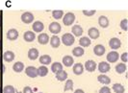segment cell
I'll list each match as a JSON object with an SVG mask.
<instances>
[{"mask_svg":"<svg viewBox=\"0 0 128 93\" xmlns=\"http://www.w3.org/2000/svg\"><path fill=\"white\" fill-rule=\"evenodd\" d=\"M74 37H73V35H71L70 33H66V34H64V36L62 37V41H63V43L66 45V46H70L72 44L74 43Z\"/></svg>","mask_w":128,"mask_h":93,"instance_id":"1","label":"cell"},{"mask_svg":"<svg viewBox=\"0 0 128 93\" xmlns=\"http://www.w3.org/2000/svg\"><path fill=\"white\" fill-rule=\"evenodd\" d=\"M75 20V15L72 12H68L63 18V22L66 26H70Z\"/></svg>","mask_w":128,"mask_h":93,"instance_id":"2","label":"cell"},{"mask_svg":"<svg viewBox=\"0 0 128 93\" xmlns=\"http://www.w3.org/2000/svg\"><path fill=\"white\" fill-rule=\"evenodd\" d=\"M21 20H22V22H24L26 24L32 23L33 21H34V15H33L32 12H24V13H22V15H21Z\"/></svg>","mask_w":128,"mask_h":93,"instance_id":"3","label":"cell"},{"mask_svg":"<svg viewBox=\"0 0 128 93\" xmlns=\"http://www.w3.org/2000/svg\"><path fill=\"white\" fill-rule=\"evenodd\" d=\"M109 45L112 49L116 50L122 46V41H120L118 38H116V37H113V38H111V39H110Z\"/></svg>","mask_w":128,"mask_h":93,"instance_id":"4","label":"cell"},{"mask_svg":"<svg viewBox=\"0 0 128 93\" xmlns=\"http://www.w3.org/2000/svg\"><path fill=\"white\" fill-rule=\"evenodd\" d=\"M25 73L27 76H29L30 78H36L38 75V69L34 66H28L25 69Z\"/></svg>","mask_w":128,"mask_h":93,"instance_id":"5","label":"cell"},{"mask_svg":"<svg viewBox=\"0 0 128 93\" xmlns=\"http://www.w3.org/2000/svg\"><path fill=\"white\" fill-rule=\"evenodd\" d=\"M118 59H120V55L116 51H112V52H110L109 54L107 55V61L109 62H112V63L118 62Z\"/></svg>","mask_w":128,"mask_h":93,"instance_id":"6","label":"cell"},{"mask_svg":"<svg viewBox=\"0 0 128 93\" xmlns=\"http://www.w3.org/2000/svg\"><path fill=\"white\" fill-rule=\"evenodd\" d=\"M7 37L10 40H16L18 37V32L16 29H10L7 33Z\"/></svg>","mask_w":128,"mask_h":93,"instance_id":"7","label":"cell"},{"mask_svg":"<svg viewBox=\"0 0 128 93\" xmlns=\"http://www.w3.org/2000/svg\"><path fill=\"white\" fill-rule=\"evenodd\" d=\"M105 47L101 45V44H98V45H96L94 46V54H96V56H102L105 54Z\"/></svg>","mask_w":128,"mask_h":93,"instance_id":"8","label":"cell"},{"mask_svg":"<svg viewBox=\"0 0 128 93\" xmlns=\"http://www.w3.org/2000/svg\"><path fill=\"white\" fill-rule=\"evenodd\" d=\"M49 31L53 33V34H58L61 31V25L59 24L58 22H52L51 24L49 25Z\"/></svg>","mask_w":128,"mask_h":93,"instance_id":"9","label":"cell"},{"mask_svg":"<svg viewBox=\"0 0 128 93\" xmlns=\"http://www.w3.org/2000/svg\"><path fill=\"white\" fill-rule=\"evenodd\" d=\"M98 70L101 72V73H107L110 70V64L108 62H101L99 64H98Z\"/></svg>","mask_w":128,"mask_h":93,"instance_id":"10","label":"cell"},{"mask_svg":"<svg viewBox=\"0 0 128 93\" xmlns=\"http://www.w3.org/2000/svg\"><path fill=\"white\" fill-rule=\"evenodd\" d=\"M88 35H89V37L90 38H92V39H96L97 37H99V35H100V33L99 31L94 28V27H92V28H90L89 29V31H88Z\"/></svg>","mask_w":128,"mask_h":93,"instance_id":"11","label":"cell"},{"mask_svg":"<svg viewBox=\"0 0 128 93\" xmlns=\"http://www.w3.org/2000/svg\"><path fill=\"white\" fill-rule=\"evenodd\" d=\"M85 68L89 72H94L96 68V63L94 61H88L85 63Z\"/></svg>","mask_w":128,"mask_h":93,"instance_id":"12","label":"cell"},{"mask_svg":"<svg viewBox=\"0 0 128 93\" xmlns=\"http://www.w3.org/2000/svg\"><path fill=\"white\" fill-rule=\"evenodd\" d=\"M44 28V25L42 22H40V21H36L33 24V30H34V32H36V33L42 32Z\"/></svg>","mask_w":128,"mask_h":93,"instance_id":"13","label":"cell"},{"mask_svg":"<svg viewBox=\"0 0 128 93\" xmlns=\"http://www.w3.org/2000/svg\"><path fill=\"white\" fill-rule=\"evenodd\" d=\"M24 39H25V41L27 42H32L33 40L35 39V37H36V35H35V33L34 32H31V31H27L24 33Z\"/></svg>","mask_w":128,"mask_h":93,"instance_id":"14","label":"cell"},{"mask_svg":"<svg viewBox=\"0 0 128 93\" xmlns=\"http://www.w3.org/2000/svg\"><path fill=\"white\" fill-rule=\"evenodd\" d=\"M49 39H50V38H49V37H48V35H47V34H45V33L40 34V36L38 37V43H40V44H46V43H48Z\"/></svg>","mask_w":128,"mask_h":93,"instance_id":"15","label":"cell"},{"mask_svg":"<svg viewBox=\"0 0 128 93\" xmlns=\"http://www.w3.org/2000/svg\"><path fill=\"white\" fill-rule=\"evenodd\" d=\"M28 58L30 59V60H37L38 58V49H36V48H31V49L28 51Z\"/></svg>","mask_w":128,"mask_h":93,"instance_id":"16","label":"cell"},{"mask_svg":"<svg viewBox=\"0 0 128 93\" xmlns=\"http://www.w3.org/2000/svg\"><path fill=\"white\" fill-rule=\"evenodd\" d=\"M72 71H73V73L75 75H81L83 74L84 72V66L81 64V63H76V64H74V66H73V69H72Z\"/></svg>","mask_w":128,"mask_h":93,"instance_id":"17","label":"cell"},{"mask_svg":"<svg viewBox=\"0 0 128 93\" xmlns=\"http://www.w3.org/2000/svg\"><path fill=\"white\" fill-rule=\"evenodd\" d=\"M98 23L102 28H107L109 26V19L107 18L105 15H101L98 18Z\"/></svg>","mask_w":128,"mask_h":93,"instance_id":"18","label":"cell"},{"mask_svg":"<svg viewBox=\"0 0 128 93\" xmlns=\"http://www.w3.org/2000/svg\"><path fill=\"white\" fill-rule=\"evenodd\" d=\"M71 31H72L73 35H74L75 37H80V36L83 34V29H82V27H81L80 25H74V26L72 27Z\"/></svg>","mask_w":128,"mask_h":93,"instance_id":"19","label":"cell"},{"mask_svg":"<svg viewBox=\"0 0 128 93\" xmlns=\"http://www.w3.org/2000/svg\"><path fill=\"white\" fill-rule=\"evenodd\" d=\"M3 58H4L5 62H13L14 59V52H12V51H6L4 53V55H3Z\"/></svg>","mask_w":128,"mask_h":93,"instance_id":"20","label":"cell"},{"mask_svg":"<svg viewBox=\"0 0 128 93\" xmlns=\"http://www.w3.org/2000/svg\"><path fill=\"white\" fill-rule=\"evenodd\" d=\"M97 79H98V82L100 83V84H103V85H109L110 83H111V80H110V78L108 76H106V75H99L98 77H97Z\"/></svg>","mask_w":128,"mask_h":93,"instance_id":"21","label":"cell"},{"mask_svg":"<svg viewBox=\"0 0 128 93\" xmlns=\"http://www.w3.org/2000/svg\"><path fill=\"white\" fill-rule=\"evenodd\" d=\"M40 62L44 65H47V64H50L51 63V57L48 56V55H42V56L40 58Z\"/></svg>","mask_w":128,"mask_h":93,"instance_id":"22","label":"cell"},{"mask_svg":"<svg viewBox=\"0 0 128 93\" xmlns=\"http://www.w3.org/2000/svg\"><path fill=\"white\" fill-rule=\"evenodd\" d=\"M73 58L70 56H66L63 58V63H64V66H66V67H70L71 66L72 64H73Z\"/></svg>","mask_w":128,"mask_h":93,"instance_id":"23","label":"cell"},{"mask_svg":"<svg viewBox=\"0 0 128 93\" xmlns=\"http://www.w3.org/2000/svg\"><path fill=\"white\" fill-rule=\"evenodd\" d=\"M60 43H61V39L59 38V37L54 36V37H51V39H50V44H51V46L53 48L59 47V46H60Z\"/></svg>","mask_w":128,"mask_h":93,"instance_id":"24","label":"cell"},{"mask_svg":"<svg viewBox=\"0 0 128 93\" xmlns=\"http://www.w3.org/2000/svg\"><path fill=\"white\" fill-rule=\"evenodd\" d=\"M56 78H57L58 81L63 82V81H64V80H66V78H68V73H66L64 70H61L60 72L56 73Z\"/></svg>","mask_w":128,"mask_h":93,"instance_id":"25","label":"cell"},{"mask_svg":"<svg viewBox=\"0 0 128 93\" xmlns=\"http://www.w3.org/2000/svg\"><path fill=\"white\" fill-rule=\"evenodd\" d=\"M90 43H92L90 39L87 37H82V38H80V40H79V44H80L82 47H88V46H90Z\"/></svg>","mask_w":128,"mask_h":93,"instance_id":"26","label":"cell"},{"mask_svg":"<svg viewBox=\"0 0 128 93\" xmlns=\"http://www.w3.org/2000/svg\"><path fill=\"white\" fill-rule=\"evenodd\" d=\"M51 70L53 73H58L61 70H63V65L60 62H54L51 66Z\"/></svg>","mask_w":128,"mask_h":93,"instance_id":"27","label":"cell"},{"mask_svg":"<svg viewBox=\"0 0 128 93\" xmlns=\"http://www.w3.org/2000/svg\"><path fill=\"white\" fill-rule=\"evenodd\" d=\"M14 72H18V73H19V72H21L23 69H24V64H23V62H16L14 64Z\"/></svg>","mask_w":128,"mask_h":93,"instance_id":"28","label":"cell"},{"mask_svg":"<svg viewBox=\"0 0 128 93\" xmlns=\"http://www.w3.org/2000/svg\"><path fill=\"white\" fill-rule=\"evenodd\" d=\"M116 73H118V74L124 73V72L126 71V65H125V63H118V64H116Z\"/></svg>","mask_w":128,"mask_h":93,"instance_id":"29","label":"cell"},{"mask_svg":"<svg viewBox=\"0 0 128 93\" xmlns=\"http://www.w3.org/2000/svg\"><path fill=\"white\" fill-rule=\"evenodd\" d=\"M113 90L116 93H124V91H125L124 87L122 85H120V84H115L113 86Z\"/></svg>","mask_w":128,"mask_h":93,"instance_id":"30","label":"cell"},{"mask_svg":"<svg viewBox=\"0 0 128 93\" xmlns=\"http://www.w3.org/2000/svg\"><path fill=\"white\" fill-rule=\"evenodd\" d=\"M48 74V69L46 66H44V65H42L40 67H38V76H40V77H44L46 75Z\"/></svg>","mask_w":128,"mask_h":93,"instance_id":"31","label":"cell"},{"mask_svg":"<svg viewBox=\"0 0 128 93\" xmlns=\"http://www.w3.org/2000/svg\"><path fill=\"white\" fill-rule=\"evenodd\" d=\"M84 49L82 47H75L74 49L72 50V54L75 57H81L84 55Z\"/></svg>","mask_w":128,"mask_h":93,"instance_id":"32","label":"cell"},{"mask_svg":"<svg viewBox=\"0 0 128 93\" xmlns=\"http://www.w3.org/2000/svg\"><path fill=\"white\" fill-rule=\"evenodd\" d=\"M52 16L55 19H60L64 16V12L61 10H55L52 12Z\"/></svg>","mask_w":128,"mask_h":93,"instance_id":"33","label":"cell"},{"mask_svg":"<svg viewBox=\"0 0 128 93\" xmlns=\"http://www.w3.org/2000/svg\"><path fill=\"white\" fill-rule=\"evenodd\" d=\"M73 82L72 80H68L66 83V85H64V91H70V90H72L73 89Z\"/></svg>","mask_w":128,"mask_h":93,"instance_id":"34","label":"cell"},{"mask_svg":"<svg viewBox=\"0 0 128 93\" xmlns=\"http://www.w3.org/2000/svg\"><path fill=\"white\" fill-rule=\"evenodd\" d=\"M4 93H16V89L13 86H6L3 89Z\"/></svg>","mask_w":128,"mask_h":93,"instance_id":"35","label":"cell"},{"mask_svg":"<svg viewBox=\"0 0 128 93\" xmlns=\"http://www.w3.org/2000/svg\"><path fill=\"white\" fill-rule=\"evenodd\" d=\"M120 28L124 31H127V19L124 18L120 21Z\"/></svg>","mask_w":128,"mask_h":93,"instance_id":"36","label":"cell"},{"mask_svg":"<svg viewBox=\"0 0 128 93\" xmlns=\"http://www.w3.org/2000/svg\"><path fill=\"white\" fill-rule=\"evenodd\" d=\"M83 13L85 14V15H87V16H92V15H94V14L96 13V11H94V10H92V11H87V10H84Z\"/></svg>","mask_w":128,"mask_h":93,"instance_id":"37","label":"cell"},{"mask_svg":"<svg viewBox=\"0 0 128 93\" xmlns=\"http://www.w3.org/2000/svg\"><path fill=\"white\" fill-rule=\"evenodd\" d=\"M99 93H111V89L108 87H103L100 88Z\"/></svg>","mask_w":128,"mask_h":93,"instance_id":"38","label":"cell"},{"mask_svg":"<svg viewBox=\"0 0 128 93\" xmlns=\"http://www.w3.org/2000/svg\"><path fill=\"white\" fill-rule=\"evenodd\" d=\"M22 93H34L32 90V88L30 87H25L23 88V92Z\"/></svg>","mask_w":128,"mask_h":93,"instance_id":"39","label":"cell"},{"mask_svg":"<svg viewBox=\"0 0 128 93\" xmlns=\"http://www.w3.org/2000/svg\"><path fill=\"white\" fill-rule=\"evenodd\" d=\"M127 56H128L127 53H123L122 55V61L123 62H127Z\"/></svg>","mask_w":128,"mask_h":93,"instance_id":"40","label":"cell"},{"mask_svg":"<svg viewBox=\"0 0 128 93\" xmlns=\"http://www.w3.org/2000/svg\"><path fill=\"white\" fill-rule=\"evenodd\" d=\"M74 93H85V92H84L82 89H76V90L74 91Z\"/></svg>","mask_w":128,"mask_h":93,"instance_id":"41","label":"cell"},{"mask_svg":"<svg viewBox=\"0 0 128 93\" xmlns=\"http://www.w3.org/2000/svg\"><path fill=\"white\" fill-rule=\"evenodd\" d=\"M1 25H2V16L0 15V26H1Z\"/></svg>","mask_w":128,"mask_h":93,"instance_id":"42","label":"cell"},{"mask_svg":"<svg viewBox=\"0 0 128 93\" xmlns=\"http://www.w3.org/2000/svg\"><path fill=\"white\" fill-rule=\"evenodd\" d=\"M2 68V62H1V57H0V69Z\"/></svg>","mask_w":128,"mask_h":93,"instance_id":"43","label":"cell"},{"mask_svg":"<svg viewBox=\"0 0 128 93\" xmlns=\"http://www.w3.org/2000/svg\"><path fill=\"white\" fill-rule=\"evenodd\" d=\"M16 93H22V92H19V91H18V92H16Z\"/></svg>","mask_w":128,"mask_h":93,"instance_id":"44","label":"cell"},{"mask_svg":"<svg viewBox=\"0 0 128 93\" xmlns=\"http://www.w3.org/2000/svg\"><path fill=\"white\" fill-rule=\"evenodd\" d=\"M0 93H1V87H0Z\"/></svg>","mask_w":128,"mask_h":93,"instance_id":"45","label":"cell"},{"mask_svg":"<svg viewBox=\"0 0 128 93\" xmlns=\"http://www.w3.org/2000/svg\"><path fill=\"white\" fill-rule=\"evenodd\" d=\"M40 93H42V92H40Z\"/></svg>","mask_w":128,"mask_h":93,"instance_id":"46","label":"cell"}]
</instances>
